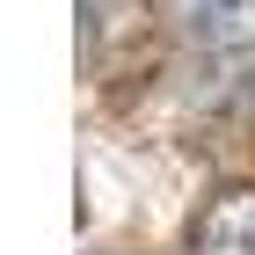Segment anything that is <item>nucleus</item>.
Here are the masks:
<instances>
[{
    "mask_svg": "<svg viewBox=\"0 0 255 255\" xmlns=\"http://www.w3.org/2000/svg\"><path fill=\"white\" fill-rule=\"evenodd\" d=\"M182 255H255V190H248V182L219 190L212 204L190 219Z\"/></svg>",
    "mask_w": 255,
    "mask_h": 255,
    "instance_id": "f257e3e1",
    "label": "nucleus"
},
{
    "mask_svg": "<svg viewBox=\"0 0 255 255\" xmlns=\"http://www.w3.org/2000/svg\"><path fill=\"white\" fill-rule=\"evenodd\" d=\"M219 22V37H241L255 29V0H204V29Z\"/></svg>",
    "mask_w": 255,
    "mask_h": 255,
    "instance_id": "f03ea898",
    "label": "nucleus"
}]
</instances>
